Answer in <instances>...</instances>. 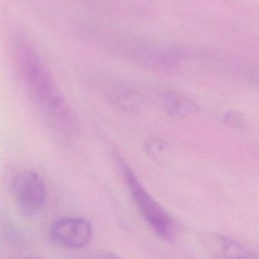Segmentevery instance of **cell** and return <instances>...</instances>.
<instances>
[{
  "mask_svg": "<svg viewBox=\"0 0 259 259\" xmlns=\"http://www.w3.org/2000/svg\"><path fill=\"white\" fill-rule=\"evenodd\" d=\"M92 226L82 218H63L50 228V237L59 246L68 249H81L91 241Z\"/></svg>",
  "mask_w": 259,
  "mask_h": 259,
  "instance_id": "4",
  "label": "cell"
},
{
  "mask_svg": "<svg viewBox=\"0 0 259 259\" xmlns=\"http://www.w3.org/2000/svg\"><path fill=\"white\" fill-rule=\"evenodd\" d=\"M145 149L153 159L161 163L166 161L168 154H170L168 145L165 141L158 137H152L147 140L145 143Z\"/></svg>",
  "mask_w": 259,
  "mask_h": 259,
  "instance_id": "7",
  "label": "cell"
},
{
  "mask_svg": "<svg viewBox=\"0 0 259 259\" xmlns=\"http://www.w3.org/2000/svg\"><path fill=\"white\" fill-rule=\"evenodd\" d=\"M14 44L26 89L40 112L59 132L65 135L76 134L79 129L77 116L31 42L24 33L18 32Z\"/></svg>",
  "mask_w": 259,
  "mask_h": 259,
  "instance_id": "1",
  "label": "cell"
},
{
  "mask_svg": "<svg viewBox=\"0 0 259 259\" xmlns=\"http://www.w3.org/2000/svg\"><path fill=\"white\" fill-rule=\"evenodd\" d=\"M28 259H41V258H28Z\"/></svg>",
  "mask_w": 259,
  "mask_h": 259,
  "instance_id": "10",
  "label": "cell"
},
{
  "mask_svg": "<svg viewBox=\"0 0 259 259\" xmlns=\"http://www.w3.org/2000/svg\"><path fill=\"white\" fill-rule=\"evenodd\" d=\"M224 121L234 128L244 130L247 127V122L244 117L237 112H228L224 116Z\"/></svg>",
  "mask_w": 259,
  "mask_h": 259,
  "instance_id": "8",
  "label": "cell"
},
{
  "mask_svg": "<svg viewBox=\"0 0 259 259\" xmlns=\"http://www.w3.org/2000/svg\"><path fill=\"white\" fill-rule=\"evenodd\" d=\"M9 187L15 204L26 215L39 212L47 202V186L42 177L33 170L17 172L11 178Z\"/></svg>",
  "mask_w": 259,
  "mask_h": 259,
  "instance_id": "3",
  "label": "cell"
},
{
  "mask_svg": "<svg viewBox=\"0 0 259 259\" xmlns=\"http://www.w3.org/2000/svg\"><path fill=\"white\" fill-rule=\"evenodd\" d=\"M85 259H123L121 257L118 256L116 254L109 252H100L96 253L91 254L88 255Z\"/></svg>",
  "mask_w": 259,
  "mask_h": 259,
  "instance_id": "9",
  "label": "cell"
},
{
  "mask_svg": "<svg viewBox=\"0 0 259 259\" xmlns=\"http://www.w3.org/2000/svg\"><path fill=\"white\" fill-rule=\"evenodd\" d=\"M125 181L143 219L157 235L163 239L172 238L175 225L172 216L152 197L130 166L120 157L117 158Z\"/></svg>",
  "mask_w": 259,
  "mask_h": 259,
  "instance_id": "2",
  "label": "cell"
},
{
  "mask_svg": "<svg viewBox=\"0 0 259 259\" xmlns=\"http://www.w3.org/2000/svg\"><path fill=\"white\" fill-rule=\"evenodd\" d=\"M207 242L214 255L220 259H259L258 254L225 236L211 235Z\"/></svg>",
  "mask_w": 259,
  "mask_h": 259,
  "instance_id": "5",
  "label": "cell"
},
{
  "mask_svg": "<svg viewBox=\"0 0 259 259\" xmlns=\"http://www.w3.org/2000/svg\"><path fill=\"white\" fill-rule=\"evenodd\" d=\"M167 112L176 118H187L196 110V105L188 99L175 94H167L164 98Z\"/></svg>",
  "mask_w": 259,
  "mask_h": 259,
  "instance_id": "6",
  "label": "cell"
}]
</instances>
